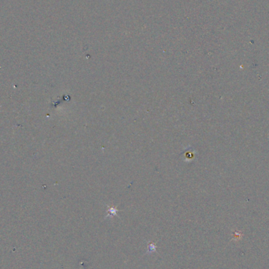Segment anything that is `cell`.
<instances>
[{
    "mask_svg": "<svg viewBox=\"0 0 269 269\" xmlns=\"http://www.w3.org/2000/svg\"><path fill=\"white\" fill-rule=\"evenodd\" d=\"M109 216H115L117 215V209H116L115 208H110V209H109Z\"/></svg>",
    "mask_w": 269,
    "mask_h": 269,
    "instance_id": "cell-2",
    "label": "cell"
},
{
    "mask_svg": "<svg viewBox=\"0 0 269 269\" xmlns=\"http://www.w3.org/2000/svg\"><path fill=\"white\" fill-rule=\"evenodd\" d=\"M157 251V246L154 242H149L148 245V249L146 253H152Z\"/></svg>",
    "mask_w": 269,
    "mask_h": 269,
    "instance_id": "cell-1",
    "label": "cell"
}]
</instances>
